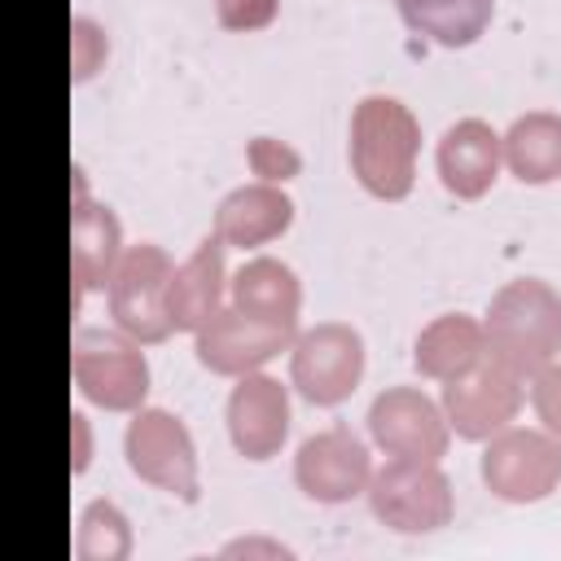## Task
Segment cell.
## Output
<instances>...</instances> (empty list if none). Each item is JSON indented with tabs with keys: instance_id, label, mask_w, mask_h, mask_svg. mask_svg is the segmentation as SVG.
I'll use <instances>...</instances> for the list:
<instances>
[{
	"instance_id": "1",
	"label": "cell",
	"mask_w": 561,
	"mask_h": 561,
	"mask_svg": "<svg viewBox=\"0 0 561 561\" xmlns=\"http://www.w3.org/2000/svg\"><path fill=\"white\" fill-rule=\"evenodd\" d=\"M482 337L495 364H504L522 381L535 377L561 355V294L539 276L508 280L486 307Z\"/></svg>"
},
{
	"instance_id": "2",
	"label": "cell",
	"mask_w": 561,
	"mask_h": 561,
	"mask_svg": "<svg viewBox=\"0 0 561 561\" xmlns=\"http://www.w3.org/2000/svg\"><path fill=\"white\" fill-rule=\"evenodd\" d=\"M421 123L394 96H364L351 114V171L364 193L403 202L416 184Z\"/></svg>"
},
{
	"instance_id": "3",
	"label": "cell",
	"mask_w": 561,
	"mask_h": 561,
	"mask_svg": "<svg viewBox=\"0 0 561 561\" xmlns=\"http://www.w3.org/2000/svg\"><path fill=\"white\" fill-rule=\"evenodd\" d=\"M70 373L88 403L105 412H136L149 394V364L136 337L105 329H75L70 337Z\"/></svg>"
},
{
	"instance_id": "4",
	"label": "cell",
	"mask_w": 561,
	"mask_h": 561,
	"mask_svg": "<svg viewBox=\"0 0 561 561\" xmlns=\"http://www.w3.org/2000/svg\"><path fill=\"white\" fill-rule=\"evenodd\" d=\"M364 495L373 504V517L386 522L390 530H403V535L438 530L456 513L451 482L434 460H399V456H390L381 469H373Z\"/></svg>"
},
{
	"instance_id": "5",
	"label": "cell",
	"mask_w": 561,
	"mask_h": 561,
	"mask_svg": "<svg viewBox=\"0 0 561 561\" xmlns=\"http://www.w3.org/2000/svg\"><path fill=\"white\" fill-rule=\"evenodd\" d=\"M482 482L504 504H539L561 486V443L548 430L504 425L486 438Z\"/></svg>"
},
{
	"instance_id": "6",
	"label": "cell",
	"mask_w": 561,
	"mask_h": 561,
	"mask_svg": "<svg viewBox=\"0 0 561 561\" xmlns=\"http://www.w3.org/2000/svg\"><path fill=\"white\" fill-rule=\"evenodd\" d=\"M171 259L162 245H127L114 276H110V316L114 324L136 337L140 346H153V342H167L175 329H171V316H167V280H171Z\"/></svg>"
},
{
	"instance_id": "7",
	"label": "cell",
	"mask_w": 561,
	"mask_h": 561,
	"mask_svg": "<svg viewBox=\"0 0 561 561\" xmlns=\"http://www.w3.org/2000/svg\"><path fill=\"white\" fill-rule=\"evenodd\" d=\"M364 377V337L351 324H316L289 346V381L316 408H337Z\"/></svg>"
},
{
	"instance_id": "8",
	"label": "cell",
	"mask_w": 561,
	"mask_h": 561,
	"mask_svg": "<svg viewBox=\"0 0 561 561\" xmlns=\"http://www.w3.org/2000/svg\"><path fill=\"white\" fill-rule=\"evenodd\" d=\"M127 465L140 482L197 500V451L180 416L162 408H136L127 425Z\"/></svg>"
},
{
	"instance_id": "9",
	"label": "cell",
	"mask_w": 561,
	"mask_h": 561,
	"mask_svg": "<svg viewBox=\"0 0 561 561\" xmlns=\"http://www.w3.org/2000/svg\"><path fill=\"white\" fill-rule=\"evenodd\" d=\"M368 434L386 456L399 460H443L447 456V412L416 386H390L368 408Z\"/></svg>"
},
{
	"instance_id": "10",
	"label": "cell",
	"mask_w": 561,
	"mask_h": 561,
	"mask_svg": "<svg viewBox=\"0 0 561 561\" xmlns=\"http://www.w3.org/2000/svg\"><path fill=\"white\" fill-rule=\"evenodd\" d=\"M193 337H197L202 368H210L219 377H245V373H259L280 351H289L298 329L259 320V316H250L241 307H219Z\"/></svg>"
},
{
	"instance_id": "11",
	"label": "cell",
	"mask_w": 561,
	"mask_h": 561,
	"mask_svg": "<svg viewBox=\"0 0 561 561\" xmlns=\"http://www.w3.org/2000/svg\"><path fill=\"white\" fill-rule=\"evenodd\" d=\"M443 412L460 438L486 443L491 434L513 425V416L522 412V377L486 355L465 377L443 381Z\"/></svg>"
},
{
	"instance_id": "12",
	"label": "cell",
	"mask_w": 561,
	"mask_h": 561,
	"mask_svg": "<svg viewBox=\"0 0 561 561\" xmlns=\"http://www.w3.org/2000/svg\"><path fill=\"white\" fill-rule=\"evenodd\" d=\"M368 478H373V456L364 438H355L342 425L311 434L294 456V482L316 504H346L368 491Z\"/></svg>"
},
{
	"instance_id": "13",
	"label": "cell",
	"mask_w": 561,
	"mask_h": 561,
	"mask_svg": "<svg viewBox=\"0 0 561 561\" xmlns=\"http://www.w3.org/2000/svg\"><path fill=\"white\" fill-rule=\"evenodd\" d=\"M228 438L245 460H272L289 438V390L267 373L237 377L228 394Z\"/></svg>"
},
{
	"instance_id": "14",
	"label": "cell",
	"mask_w": 561,
	"mask_h": 561,
	"mask_svg": "<svg viewBox=\"0 0 561 561\" xmlns=\"http://www.w3.org/2000/svg\"><path fill=\"white\" fill-rule=\"evenodd\" d=\"M438 180L451 197L460 202H478L491 193L495 175H500V162H504V145L500 136L491 131V123L482 118H460L443 131L438 140Z\"/></svg>"
},
{
	"instance_id": "15",
	"label": "cell",
	"mask_w": 561,
	"mask_h": 561,
	"mask_svg": "<svg viewBox=\"0 0 561 561\" xmlns=\"http://www.w3.org/2000/svg\"><path fill=\"white\" fill-rule=\"evenodd\" d=\"M224 237H206L167 280V316L175 333H197L224 307Z\"/></svg>"
},
{
	"instance_id": "16",
	"label": "cell",
	"mask_w": 561,
	"mask_h": 561,
	"mask_svg": "<svg viewBox=\"0 0 561 561\" xmlns=\"http://www.w3.org/2000/svg\"><path fill=\"white\" fill-rule=\"evenodd\" d=\"M289 224H294V202L285 197L280 184H263V180L232 188L215 210V237H224V245H237V250L267 245Z\"/></svg>"
},
{
	"instance_id": "17",
	"label": "cell",
	"mask_w": 561,
	"mask_h": 561,
	"mask_svg": "<svg viewBox=\"0 0 561 561\" xmlns=\"http://www.w3.org/2000/svg\"><path fill=\"white\" fill-rule=\"evenodd\" d=\"M123 259V228L110 206H96L88 197L75 202L70 215V272H75V294L83 298L88 289H110V276Z\"/></svg>"
},
{
	"instance_id": "18",
	"label": "cell",
	"mask_w": 561,
	"mask_h": 561,
	"mask_svg": "<svg viewBox=\"0 0 561 561\" xmlns=\"http://www.w3.org/2000/svg\"><path fill=\"white\" fill-rule=\"evenodd\" d=\"M486 359V337H482V324L465 311H447L438 320H430L421 333H416V351H412V364L421 377L430 381H456L465 377L469 368H478Z\"/></svg>"
},
{
	"instance_id": "19",
	"label": "cell",
	"mask_w": 561,
	"mask_h": 561,
	"mask_svg": "<svg viewBox=\"0 0 561 561\" xmlns=\"http://www.w3.org/2000/svg\"><path fill=\"white\" fill-rule=\"evenodd\" d=\"M232 307L272 320V324H294L298 329V307H302V285L289 263L280 259H250L241 272L228 280Z\"/></svg>"
},
{
	"instance_id": "20",
	"label": "cell",
	"mask_w": 561,
	"mask_h": 561,
	"mask_svg": "<svg viewBox=\"0 0 561 561\" xmlns=\"http://www.w3.org/2000/svg\"><path fill=\"white\" fill-rule=\"evenodd\" d=\"M504 167L522 184H552L561 180V118L548 110L522 114L504 136Z\"/></svg>"
},
{
	"instance_id": "21",
	"label": "cell",
	"mask_w": 561,
	"mask_h": 561,
	"mask_svg": "<svg viewBox=\"0 0 561 561\" xmlns=\"http://www.w3.org/2000/svg\"><path fill=\"white\" fill-rule=\"evenodd\" d=\"M399 18L438 48H469L495 13V0H394Z\"/></svg>"
},
{
	"instance_id": "22",
	"label": "cell",
	"mask_w": 561,
	"mask_h": 561,
	"mask_svg": "<svg viewBox=\"0 0 561 561\" xmlns=\"http://www.w3.org/2000/svg\"><path fill=\"white\" fill-rule=\"evenodd\" d=\"M127 552H131L127 517L105 500L88 504L79 522V561H123Z\"/></svg>"
},
{
	"instance_id": "23",
	"label": "cell",
	"mask_w": 561,
	"mask_h": 561,
	"mask_svg": "<svg viewBox=\"0 0 561 561\" xmlns=\"http://www.w3.org/2000/svg\"><path fill=\"white\" fill-rule=\"evenodd\" d=\"M245 162H250V171H254L263 184H285V180H294V175L302 171L298 149L285 145V140H276V136H254V140L245 145Z\"/></svg>"
},
{
	"instance_id": "24",
	"label": "cell",
	"mask_w": 561,
	"mask_h": 561,
	"mask_svg": "<svg viewBox=\"0 0 561 561\" xmlns=\"http://www.w3.org/2000/svg\"><path fill=\"white\" fill-rule=\"evenodd\" d=\"M105 61V31L92 18H70V79L83 83Z\"/></svg>"
},
{
	"instance_id": "25",
	"label": "cell",
	"mask_w": 561,
	"mask_h": 561,
	"mask_svg": "<svg viewBox=\"0 0 561 561\" xmlns=\"http://www.w3.org/2000/svg\"><path fill=\"white\" fill-rule=\"evenodd\" d=\"M530 408L539 416V425L561 443V364H543L535 377H530Z\"/></svg>"
},
{
	"instance_id": "26",
	"label": "cell",
	"mask_w": 561,
	"mask_h": 561,
	"mask_svg": "<svg viewBox=\"0 0 561 561\" xmlns=\"http://www.w3.org/2000/svg\"><path fill=\"white\" fill-rule=\"evenodd\" d=\"M280 0H215L224 31H263L276 22Z\"/></svg>"
},
{
	"instance_id": "27",
	"label": "cell",
	"mask_w": 561,
	"mask_h": 561,
	"mask_svg": "<svg viewBox=\"0 0 561 561\" xmlns=\"http://www.w3.org/2000/svg\"><path fill=\"white\" fill-rule=\"evenodd\" d=\"M70 430H75V473L88 469V416L70 412Z\"/></svg>"
}]
</instances>
